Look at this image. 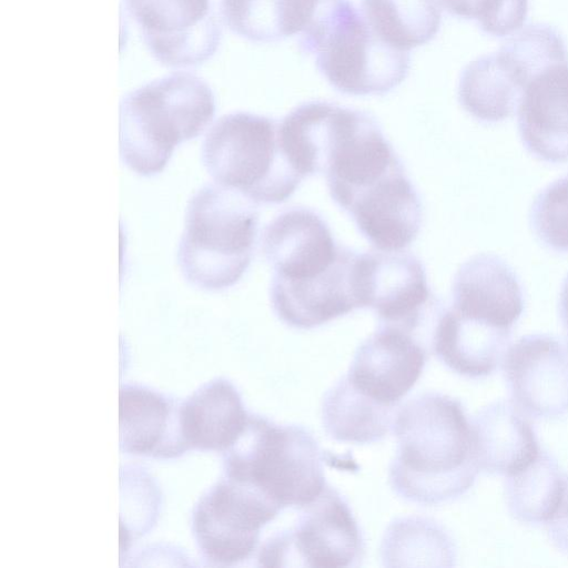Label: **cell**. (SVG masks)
Instances as JSON below:
<instances>
[{"label": "cell", "instance_id": "obj_1", "mask_svg": "<svg viewBox=\"0 0 568 568\" xmlns=\"http://www.w3.org/2000/svg\"><path fill=\"white\" fill-rule=\"evenodd\" d=\"M388 478L402 498L436 505L458 498L479 471L471 423L459 400L439 393L409 399L395 414Z\"/></svg>", "mask_w": 568, "mask_h": 568}, {"label": "cell", "instance_id": "obj_2", "mask_svg": "<svg viewBox=\"0 0 568 568\" xmlns=\"http://www.w3.org/2000/svg\"><path fill=\"white\" fill-rule=\"evenodd\" d=\"M216 110L210 85L175 72L126 93L119 106L122 163L141 176L161 173L174 149L199 136Z\"/></svg>", "mask_w": 568, "mask_h": 568}, {"label": "cell", "instance_id": "obj_3", "mask_svg": "<svg viewBox=\"0 0 568 568\" xmlns=\"http://www.w3.org/2000/svg\"><path fill=\"white\" fill-rule=\"evenodd\" d=\"M297 42L328 83L349 95L385 94L410 67L409 52L382 40L349 0H320Z\"/></svg>", "mask_w": 568, "mask_h": 568}, {"label": "cell", "instance_id": "obj_4", "mask_svg": "<svg viewBox=\"0 0 568 568\" xmlns=\"http://www.w3.org/2000/svg\"><path fill=\"white\" fill-rule=\"evenodd\" d=\"M258 227L256 203L217 183L205 184L189 200L178 248V265L192 286L217 292L246 272Z\"/></svg>", "mask_w": 568, "mask_h": 568}, {"label": "cell", "instance_id": "obj_5", "mask_svg": "<svg viewBox=\"0 0 568 568\" xmlns=\"http://www.w3.org/2000/svg\"><path fill=\"white\" fill-rule=\"evenodd\" d=\"M225 478L262 493L281 509L313 503L327 486L323 455L302 426L277 425L251 415L244 432L223 453Z\"/></svg>", "mask_w": 568, "mask_h": 568}, {"label": "cell", "instance_id": "obj_6", "mask_svg": "<svg viewBox=\"0 0 568 568\" xmlns=\"http://www.w3.org/2000/svg\"><path fill=\"white\" fill-rule=\"evenodd\" d=\"M201 159L214 183L256 204L285 202L303 180L281 148L278 122L248 112L221 116L203 141Z\"/></svg>", "mask_w": 568, "mask_h": 568}, {"label": "cell", "instance_id": "obj_7", "mask_svg": "<svg viewBox=\"0 0 568 568\" xmlns=\"http://www.w3.org/2000/svg\"><path fill=\"white\" fill-rule=\"evenodd\" d=\"M296 524L277 532L260 549L258 565L315 568L357 567L364 556V541L347 501L332 487L311 504L300 508Z\"/></svg>", "mask_w": 568, "mask_h": 568}, {"label": "cell", "instance_id": "obj_8", "mask_svg": "<svg viewBox=\"0 0 568 568\" xmlns=\"http://www.w3.org/2000/svg\"><path fill=\"white\" fill-rule=\"evenodd\" d=\"M282 509L256 489L225 477L196 503L192 534L202 558L213 566H235L255 551L261 529Z\"/></svg>", "mask_w": 568, "mask_h": 568}, {"label": "cell", "instance_id": "obj_9", "mask_svg": "<svg viewBox=\"0 0 568 568\" xmlns=\"http://www.w3.org/2000/svg\"><path fill=\"white\" fill-rule=\"evenodd\" d=\"M262 251L274 270L271 285L283 287L323 281L354 253L338 245L327 223L307 207H291L274 217L263 231Z\"/></svg>", "mask_w": 568, "mask_h": 568}, {"label": "cell", "instance_id": "obj_10", "mask_svg": "<svg viewBox=\"0 0 568 568\" xmlns=\"http://www.w3.org/2000/svg\"><path fill=\"white\" fill-rule=\"evenodd\" d=\"M152 57L170 68L207 61L221 41L210 0H124Z\"/></svg>", "mask_w": 568, "mask_h": 568}, {"label": "cell", "instance_id": "obj_11", "mask_svg": "<svg viewBox=\"0 0 568 568\" xmlns=\"http://www.w3.org/2000/svg\"><path fill=\"white\" fill-rule=\"evenodd\" d=\"M354 285L359 308H372L381 325L410 333L436 306L424 265L409 252L357 254Z\"/></svg>", "mask_w": 568, "mask_h": 568}, {"label": "cell", "instance_id": "obj_12", "mask_svg": "<svg viewBox=\"0 0 568 568\" xmlns=\"http://www.w3.org/2000/svg\"><path fill=\"white\" fill-rule=\"evenodd\" d=\"M515 405L535 418L568 412V348L545 334L527 335L509 346L503 361Z\"/></svg>", "mask_w": 568, "mask_h": 568}, {"label": "cell", "instance_id": "obj_13", "mask_svg": "<svg viewBox=\"0 0 568 568\" xmlns=\"http://www.w3.org/2000/svg\"><path fill=\"white\" fill-rule=\"evenodd\" d=\"M403 328L381 327L357 348L345 376L354 389L373 402L395 408L419 379L427 353Z\"/></svg>", "mask_w": 568, "mask_h": 568}, {"label": "cell", "instance_id": "obj_14", "mask_svg": "<svg viewBox=\"0 0 568 568\" xmlns=\"http://www.w3.org/2000/svg\"><path fill=\"white\" fill-rule=\"evenodd\" d=\"M345 211L361 234L384 252L406 248L422 224L420 200L404 168L359 194Z\"/></svg>", "mask_w": 568, "mask_h": 568}, {"label": "cell", "instance_id": "obj_15", "mask_svg": "<svg viewBox=\"0 0 568 568\" xmlns=\"http://www.w3.org/2000/svg\"><path fill=\"white\" fill-rule=\"evenodd\" d=\"M178 399L138 384L119 390V443L122 453L176 458L187 452L180 427Z\"/></svg>", "mask_w": 568, "mask_h": 568}, {"label": "cell", "instance_id": "obj_16", "mask_svg": "<svg viewBox=\"0 0 568 568\" xmlns=\"http://www.w3.org/2000/svg\"><path fill=\"white\" fill-rule=\"evenodd\" d=\"M450 308L471 320L511 329L524 311V294L514 270L490 253L474 255L458 268Z\"/></svg>", "mask_w": 568, "mask_h": 568}, {"label": "cell", "instance_id": "obj_17", "mask_svg": "<svg viewBox=\"0 0 568 568\" xmlns=\"http://www.w3.org/2000/svg\"><path fill=\"white\" fill-rule=\"evenodd\" d=\"M524 146L539 160L568 161V62L554 64L526 85L517 108Z\"/></svg>", "mask_w": 568, "mask_h": 568}, {"label": "cell", "instance_id": "obj_18", "mask_svg": "<svg viewBox=\"0 0 568 568\" xmlns=\"http://www.w3.org/2000/svg\"><path fill=\"white\" fill-rule=\"evenodd\" d=\"M180 427L187 449L224 453L244 432L250 414L237 388L214 378L180 404Z\"/></svg>", "mask_w": 568, "mask_h": 568}, {"label": "cell", "instance_id": "obj_19", "mask_svg": "<svg viewBox=\"0 0 568 568\" xmlns=\"http://www.w3.org/2000/svg\"><path fill=\"white\" fill-rule=\"evenodd\" d=\"M479 469L506 477L527 468L539 455L536 434L523 412L499 400L481 408L471 422Z\"/></svg>", "mask_w": 568, "mask_h": 568}, {"label": "cell", "instance_id": "obj_20", "mask_svg": "<svg viewBox=\"0 0 568 568\" xmlns=\"http://www.w3.org/2000/svg\"><path fill=\"white\" fill-rule=\"evenodd\" d=\"M511 329L499 328L463 316L452 308L438 314L433 349L452 371L467 377H483L503 363Z\"/></svg>", "mask_w": 568, "mask_h": 568}, {"label": "cell", "instance_id": "obj_21", "mask_svg": "<svg viewBox=\"0 0 568 568\" xmlns=\"http://www.w3.org/2000/svg\"><path fill=\"white\" fill-rule=\"evenodd\" d=\"M528 80L503 50L477 58L462 71L458 100L475 119L499 122L511 116Z\"/></svg>", "mask_w": 568, "mask_h": 568}, {"label": "cell", "instance_id": "obj_22", "mask_svg": "<svg viewBox=\"0 0 568 568\" xmlns=\"http://www.w3.org/2000/svg\"><path fill=\"white\" fill-rule=\"evenodd\" d=\"M320 0H221L227 28L256 43H271L301 34Z\"/></svg>", "mask_w": 568, "mask_h": 568}, {"label": "cell", "instance_id": "obj_23", "mask_svg": "<svg viewBox=\"0 0 568 568\" xmlns=\"http://www.w3.org/2000/svg\"><path fill=\"white\" fill-rule=\"evenodd\" d=\"M394 408L365 397L342 377L324 396L322 420L335 440L369 444L382 440L395 418Z\"/></svg>", "mask_w": 568, "mask_h": 568}, {"label": "cell", "instance_id": "obj_24", "mask_svg": "<svg viewBox=\"0 0 568 568\" xmlns=\"http://www.w3.org/2000/svg\"><path fill=\"white\" fill-rule=\"evenodd\" d=\"M361 12L382 40L407 52L429 42L442 21L435 0H362Z\"/></svg>", "mask_w": 568, "mask_h": 568}, {"label": "cell", "instance_id": "obj_25", "mask_svg": "<svg viewBox=\"0 0 568 568\" xmlns=\"http://www.w3.org/2000/svg\"><path fill=\"white\" fill-rule=\"evenodd\" d=\"M565 476L557 460L540 450L524 470L507 477L506 501L511 515L521 523H548L561 500Z\"/></svg>", "mask_w": 568, "mask_h": 568}, {"label": "cell", "instance_id": "obj_26", "mask_svg": "<svg viewBox=\"0 0 568 568\" xmlns=\"http://www.w3.org/2000/svg\"><path fill=\"white\" fill-rule=\"evenodd\" d=\"M382 557L385 566H404L405 560H436L453 566L455 548L449 536L432 520L418 517L397 519L384 537Z\"/></svg>", "mask_w": 568, "mask_h": 568}, {"label": "cell", "instance_id": "obj_27", "mask_svg": "<svg viewBox=\"0 0 568 568\" xmlns=\"http://www.w3.org/2000/svg\"><path fill=\"white\" fill-rule=\"evenodd\" d=\"M530 225L546 246L568 253V175L552 182L535 197Z\"/></svg>", "mask_w": 568, "mask_h": 568}, {"label": "cell", "instance_id": "obj_28", "mask_svg": "<svg viewBox=\"0 0 568 568\" xmlns=\"http://www.w3.org/2000/svg\"><path fill=\"white\" fill-rule=\"evenodd\" d=\"M527 12L528 0H479L474 19L486 33L505 37L523 27Z\"/></svg>", "mask_w": 568, "mask_h": 568}, {"label": "cell", "instance_id": "obj_29", "mask_svg": "<svg viewBox=\"0 0 568 568\" xmlns=\"http://www.w3.org/2000/svg\"><path fill=\"white\" fill-rule=\"evenodd\" d=\"M547 530L552 542L568 552V475L564 479L560 504L554 517L547 523Z\"/></svg>", "mask_w": 568, "mask_h": 568}, {"label": "cell", "instance_id": "obj_30", "mask_svg": "<svg viewBox=\"0 0 568 568\" xmlns=\"http://www.w3.org/2000/svg\"><path fill=\"white\" fill-rule=\"evenodd\" d=\"M437 4L453 16L474 19L479 0H435Z\"/></svg>", "mask_w": 568, "mask_h": 568}, {"label": "cell", "instance_id": "obj_31", "mask_svg": "<svg viewBox=\"0 0 568 568\" xmlns=\"http://www.w3.org/2000/svg\"><path fill=\"white\" fill-rule=\"evenodd\" d=\"M559 310L568 337V274L566 275L560 291Z\"/></svg>", "mask_w": 568, "mask_h": 568}]
</instances>
